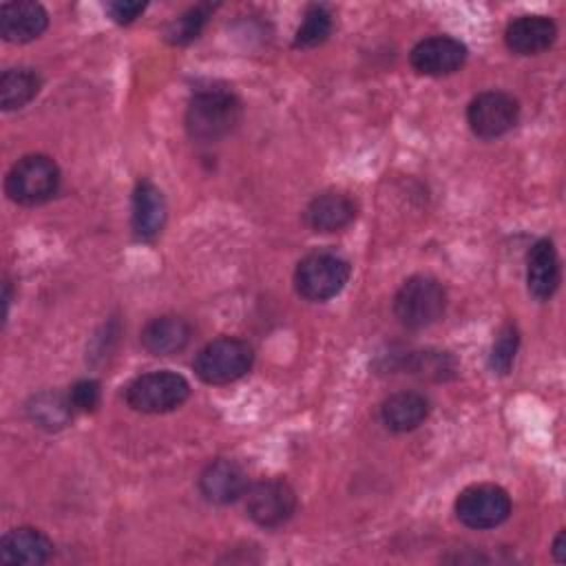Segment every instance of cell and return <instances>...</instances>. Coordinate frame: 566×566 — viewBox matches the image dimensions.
I'll list each match as a JSON object with an SVG mask.
<instances>
[{
    "instance_id": "cell-5",
    "label": "cell",
    "mask_w": 566,
    "mask_h": 566,
    "mask_svg": "<svg viewBox=\"0 0 566 566\" xmlns=\"http://www.w3.org/2000/svg\"><path fill=\"white\" fill-rule=\"evenodd\" d=\"M352 265L336 252L318 250L303 256L294 270L296 292L314 303L334 298L349 281Z\"/></svg>"
},
{
    "instance_id": "cell-24",
    "label": "cell",
    "mask_w": 566,
    "mask_h": 566,
    "mask_svg": "<svg viewBox=\"0 0 566 566\" xmlns=\"http://www.w3.org/2000/svg\"><path fill=\"white\" fill-rule=\"evenodd\" d=\"M517 345H520V334H517V327L513 323H506L500 327L495 340H493V347H491V358H489V365L495 374H509L511 367H513V360H515V352H517Z\"/></svg>"
},
{
    "instance_id": "cell-7",
    "label": "cell",
    "mask_w": 566,
    "mask_h": 566,
    "mask_svg": "<svg viewBox=\"0 0 566 566\" xmlns=\"http://www.w3.org/2000/svg\"><path fill=\"white\" fill-rule=\"evenodd\" d=\"M455 517L475 531L500 526L511 513V497L497 484H471L455 497Z\"/></svg>"
},
{
    "instance_id": "cell-8",
    "label": "cell",
    "mask_w": 566,
    "mask_h": 566,
    "mask_svg": "<svg viewBox=\"0 0 566 566\" xmlns=\"http://www.w3.org/2000/svg\"><path fill=\"white\" fill-rule=\"evenodd\" d=\"M245 511L259 526L276 528L294 515L296 493L283 478L259 480L245 491Z\"/></svg>"
},
{
    "instance_id": "cell-9",
    "label": "cell",
    "mask_w": 566,
    "mask_h": 566,
    "mask_svg": "<svg viewBox=\"0 0 566 566\" xmlns=\"http://www.w3.org/2000/svg\"><path fill=\"white\" fill-rule=\"evenodd\" d=\"M520 117V104L504 91H484L467 106V122L475 137L495 139L509 133Z\"/></svg>"
},
{
    "instance_id": "cell-22",
    "label": "cell",
    "mask_w": 566,
    "mask_h": 566,
    "mask_svg": "<svg viewBox=\"0 0 566 566\" xmlns=\"http://www.w3.org/2000/svg\"><path fill=\"white\" fill-rule=\"evenodd\" d=\"M332 33V15L325 7L312 4L307 7L301 27L296 29L294 35V46L296 49H314L323 44Z\"/></svg>"
},
{
    "instance_id": "cell-20",
    "label": "cell",
    "mask_w": 566,
    "mask_h": 566,
    "mask_svg": "<svg viewBox=\"0 0 566 566\" xmlns=\"http://www.w3.org/2000/svg\"><path fill=\"white\" fill-rule=\"evenodd\" d=\"M42 80L33 69L15 66L0 75V106L2 111H18L27 106L40 91Z\"/></svg>"
},
{
    "instance_id": "cell-26",
    "label": "cell",
    "mask_w": 566,
    "mask_h": 566,
    "mask_svg": "<svg viewBox=\"0 0 566 566\" xmlns=\"http://www.w3.org/2000/svg\"><path fill=\"white\" fill-rule=\"evenodd\" d=\"M146 9L144 2H133V0H117V2H108L106 11L111 13V18L119 24H128L133 22L142 11Z\"/></svg>"
},
{
    "instance_id": "cell-25",
    "label": "cell",
    "mask_w": 566,
    "mask_h": 566,
    "mask_svg": "<svg viewBox=\"0 0 566 566\" xmlns=\"http://www.w3.org/2000/svg\"><path fill=\"white\" fill-rule=\"evenodd\" d=\"M69 400L75 411H93L99 402V382L93 378L77 380L69 391Z\"/></svg>"
},
{
    "instance_id": "cell-21",
    "label": "cell",
    "mask_w": 566,
    "mask_h": 566,
    "mask_svg": "<svg viewBox=\"0 0 566 566\" xmlns=\"http://www.w3.org/2000/svg\"><path fill=\"white\" fill-rule=\"evenodd\" d=\"M27 411L38 427H42L46 431H57L69 424L73 407H71L69 396H62L55 391H42L31 398Z\"/></svg>"
},
{
    "instance_id": "cell-14",
    "label": "cell",
    "mask_w": 566,
    "mask_h": 566,
    "mask_svg": "<svg viewBox=\"0 0 566 566\" xmlns=\"http://www.w3.org/2000/svg\"><path fill=\"white\" fill-rule=\"evenodd\" d=\"M557 40V24L546 15H520L504 29L509 51L517 55H537Z\"/></svg>"
},
{
    "instance_id": "cell-18",
    "label": "cell",
    "mask_w": 566,
    "mask_h": 566,
    "mask_svg": "<svg viewBox=\"0 0 566 566\" xmlns=\"http://www.w3.org/2000/svg\"><path fill=\"white\" fill-rule=\"evenodd\" d=\"M190 340V325L175 314H164L148 321L142 329V345L153 356H172Z\"/></svg>"
},
{
    "instance_id": "cell-6",
    "label": "cell",
    "mask_w": 566,
    "mask_h": 566,
    "mask_svg": "<svg viewBox=\"0 0 566 566\" xmlns=\"http://www.w3.org/2000/svg\"><path fill=\"white\" fill-rule=\"evenodd\" d=\"M190 396L188 380L177 371H148L137 376L124 391L126 405L142 413H166Z\"/></svg>"
},
{
    "instance_id": "cell-17",
    "label": "cell",
    "mask_w": 566,
    "mask_h": 566,
    "mask_svg": "<svg viewBox=\"0 0 566 566\" xmlns=\"http://www.w3.org/2000/svg\"><path fill=\"white\" fill-rule=\"evenodd\" d=\"M356 217V203L345 192L316 195L305 208V223L314 232H338Z\"/></svg>"
},
{
    "instance_id": "cell-1",
    "label": "cell",
    "mask_w": 566,
    "mask_h": 566,
    "mask_svg": "<svg viewBox=\"0 0 566 566\" xmlns=\"http://www.w3.org/2000/svg\"><path fill=\"white\" fill-rule=\"evenodd\" d=\"M241 115L243 108L234 93L223 88L197 91L186 108V130L195 142H219L239 126Z\"/></svg>"
},
{
    "instance_id": "cell-3",
    "label": "cell",
    "mask_w": 566,
    "mask_h": 566,
    "mask_svg": "<svg viewBox=\"0 0 566 566\" xmlns=\"http://www.w3.org/2000/svg\"><path fill=\"white\" fill-rule=\"evenodd\" d=\"M447 307V292L433 276H409L394 296V314L400 325L422 329L433 325Z\"/></svg>"
},
{
    "instance_id": "cell-10",
    "label": "cell",
    "mask_w": 566,
    "mask_h": 566,
    "mask_svg": "<svg viewBox=\"0 0 566 566\" xmlns=\"http://www.w3.org/2000/svg\"><path fill=\"white\" fill-rule=\"evenodd\" d=\"M467 60V46L451 35H431L420 40L411 53L409 62L420 75H451Z\"/></svg>"
},
{
    "instance_id": "cell-15",
    "label": "cell",
    "mask_w": 566,
    "mask_h": 566,
    "mask_svg": "<svg viewBox=\"0 0 566 566\" xmlns=\"http://www.w3.org/2000/svg\"><path fill=\"white\" fill-rule=\"evenodd\" d=\"M526 285L537 301L551 298L559 287V256L551 239H539L531 245L526 259Z\"/></svg>"
},
{
    "instance_id": "cell-19",
    "label": "cell",
    "mask_w": 566,
    "mask_h": 566,
    "mask_svg": "<svg viewBox=\"0 0 566 566\" xmlns=\"http://www.w3.org/2000/svg\"><path fill=\"white\" fill-rule=\"evenodd\" d=\"M429 416V400L418 391H396L380 405L382 424L389 431L405 433L416 429Z\"/></svg>"
},
{
    "instance_id": "cell-13",
    "label": "cell",
    "mask_w": 566,
    "mask_h": 566,
    "mask_svg": "<svg viewBox=\"0 0 566 566\" xmlns=\"http://www.w3.org/2000/svg\"><path fill=\"white\" fill-rule=\"evenodd\" d=\"M49 24V13L40 2H4L0 7V35L7 42L24 44L44 33Z\"/></svg>"
},
{
    "instance_id": "cell-11",
    "label": "cell",
    "mask_w": 566,
    "mask_h": 566,
    "mask_svg": "<svg viewBox=\"0 0 566 566\" xmlns=\"http://www.w3.org/2000/svg\"><path fill=\"white\" fill-rule=\"evenodd\" d=\"M248 475L241 464L228 458H217L199 475V491L212 504L237 502L248 491Z\"/></svg>"
},
{
    "instance_id": "cell-2",
    "label": "cell",
    "mask_w": 566,
    "mask_h": 566,
    "mask_svg": "<svg viewBox=\"0 0 566 566\" xmlns=\"http://www.w3.org/2000/svg\"><path fill=\"white\" fill-rule=\"evenodd\" d=\"M252 363L254 352L245 340L221 336L197 352L192 369L197 378L206 385H230L243 378L250 371Z\"/></svg>"
},
{
    "instance_id": "cell-27",
    "label": "cell",
    "mask_w": 566,
    "mask_h": 566,
    "mask_svg": "<svg viewBox=\"0 0 566 566\" xmlns=\"http://www.w3.org/2000/svg\"><path fill=\"white\" fill-rule=\"evenodd\" d=\"M553 557H555V562H559V564L566 562V533H564V531H559L557 537H555V542H553Z\"/></svg>"
},
{
    "instance_id": "cell-4",
    "label": "cell",
    "mask_w": 566,
    "mask_h": 566,
    "mask_svg": "<svg viewBox=\"0 0 566 566\" xmlns=\"http://www.w3.org/2000/svg\"><path fill=\"white\" fill-rule=\"evenodd\" d=\"M11 201L22 206H38L49 201L60 188V168L49 155H24L20 157L4 181Z\"/></svg>"
},
{
    "instance_id": "cell-12",
    "label": "cell",
    "mask_w": 566,
    "mask_h": 566,
    "mask_svg": "<svg viewBox=\"0 0 566 566\" xmlns=\"http://www.w3.org/2000/svg\"><path fill=\"white\" fill-rule=\"evenodd\" d=\"M53 553L51 539L33 526H18L0 539V562L7 566H38Z\"/></svg>"
},
{
    "instance_id": "cell-16",
    "label": "cell",
    "mask_w": 566,
    "mask_h": 566,
    "mask_svg": "<svg viewBox=\"0 0 566 566\" xmlns=\"http://www.w3.org/2000/svg\"><path fill=\"white\" fill-rule=\"evenodd\" d=\"M166 221V201L161 190L144 179L133 190V232L142 241L155 239Z\"/></svg>"
},
{
    "instance_id": "cell-23",
    "label": "cell",
    "mask_w": 566,
    "mask_h": 566,
    "mask_svg": "<svg viewBox=\"0 0 566 566\" xmlns=\"http://www.w3.org/2000/svg\"><path fill=\"white\" fill-rule=\"evenodd\" d=\"M208 13H210V7H208V4L190 7L188 11H184L179 18H175V20L166 27L164 38H166L170 44H177V46L192 42V40L201 33V29H203V24H206V20H208Z\"/></svg>"
}]
</instances>
